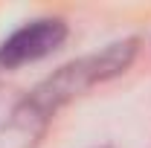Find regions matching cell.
<instances>
[{
  "mask_svg": "<svg viewBox=\"0 0 151 148\" xmlns=\"http://www.w3.org/2000/svg\"><path fill=\"white\" fill-rule=\"evenodd\" d=\"M137 47H139L137 38H125V41L108 44L102 52L76 58L70 64L58 67L52 75H47L41 84H35V90L26 99H20V105L26 111H32L38 119L50 122L64 105H70L81 93H87L90 87L102 84V81H111L116 75H122L134 64Z\"/></svg>",
  "mask_w": 151,
  "mask_h": 148,
  "instance_id": "obj_1",
  "label": "cell"
},
{
  "mask_svg": "<svg viewBox=\"0 0 151 148\" xmlns=\"http://www.w3.org/2000/svg\"><path fill=\"white\" fill-rule=\"evenodd\" d=\"M67 38V23L61 18H38L23 23L0 44V67L15 70L23 64L41 61L50 52H55Z\"/></svg>",
  "mask_w": 151,
  "mask_h": 148,
  "instance_id": "obj_2",
  "label": "cell"
},
{
  "mask_svg": "<svg viewBox=\"0 0 151 148\" xmlns=\"http://www.w3.org/2000/svg\"><path fill=\"white\" fill-rule=\"evenodd\" d=\"M105 148H108V145H105Z\"/></svg>",
  "mask_w": 151,
  "mask_h": 148,
  "instance_id": "obj_3",
  "label": "cell"
}]
</instances>
